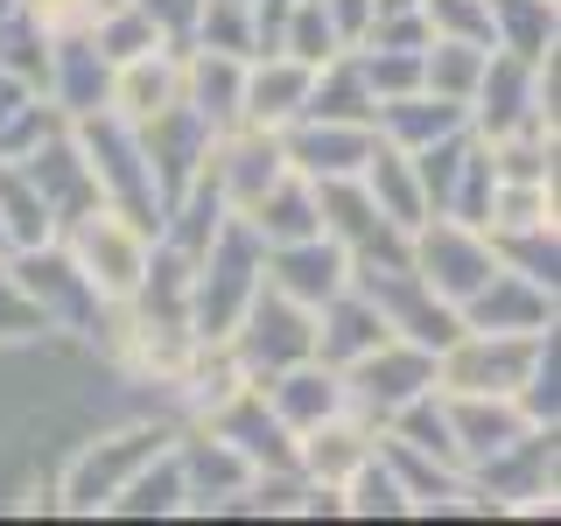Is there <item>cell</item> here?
<instances>
[{
  "label": "cell",
  "mask_w": 561,
  "mask_h": 526,
  "mask_svg": "<svg viewBox=\"0 0 561 526\" xmlns=\"http://www.w3.org/2000/svg\"><path fill=\"white\" fill-rule=\"evenodd\" d=\"M57 239H64V260L78 267V281L99 295L105 309L134 302L140 274H148V253H154L148 225H140L134 210H119V204H92V210H78V218H64V225H57Z\"/></svg>",
  "instance_id": "obj_1"
},
{
  "label": "cell",
  "mask_w": 561,
  "mask_h": 526,
  "mask_svg": "<svg viewBox=\"0 0 561 526\" xmlns=\"http://www.w3.org/2000/svg\"><path fill=\"white\" fill-rule=\"evenodd\" d=\"M505 232H554V183L499 175L484 197V239H505Z\"/></svg>",
  "instance_id": "obj_9"
},
{
  "label": "cell",
  "mask_w": 561,
  "mask_h": 526,
  "mask_svg": "<svg viewBox=\"0 0 561 526\" xmlns=\"http://www.w3.org/2000/svg\"><path fill=\"white\" fill-rule=\"evenodd\" d=\"M260 281L280 288L288 302L302 309H323L330 295L351 288V253L330 232H309V239H288V245H267V260H260Z\"/></svg>",
  "instance_id": "obj_4"
},
{
  "label": "cell",
  "mask_w": 561,
  "mask_h": 526,
  "mask_svg": "<svg viewBox=\"0 0 561 526\" xmlns=\"http://www.w3.org/2000/svg\"><path fill=\"white\" fill-rule=\"evenodd\" d=\"M183 99V64L169 49H148V57H127L113 64V84H105V113H119L127 127H148L154 113Z\"/></svg>",
  "instance_id": "obj_6"
},
{
  "label": "cell",
  "mask_w": 561,
  "mask_h": 526,
  "mask_svg": "<svg viewBox=\"0 0 561 526\" xmlns=\"http://www.w3.org/2000/svg\"><path fill=\"white\" fill-rule=\"evenodd\" d=\"M57 239V210L43 204V190L28 183L22 162H0V245H49Z\"/></svg>",
  "instance_id": "obj_8"
},
{
  "label": "cell",
  "mask_w": 561,
  "mask_h": 526,
  "mask_svg": "<svg viewBox=\"0 0 561 526\" xmlns=\"http://www.w3.org/2000/svg\"><path fill=\"white\" fill-rule=\"evenodd\" d=\"M49 330V316L35 309V295L14 281V267H0V344H28V338H43Z\"/></svg>",
  "instance_id": "obj_10"
},
{
  "label": "cell",
  "mask_w": 561,
  "mask_h": 526,
  "mask_svg": "<svg viewBox=\"0 0 561 526\" xmlns=\"http://www.w3.org/2000/svg\"><path fill=\"white\" fill-rule=\"evenodd\" d=\"M162 443H169L162 428H127V435H105V443L78 449L70 470H64V484H57L64 513H105V505L119 499V484H127L148 456H162Z\"/></svg>",
  "instance_id": "obj_3"
},
{
  "label": "cell",
  "mask_w": 561,
  "mask_h": 526,
  "mask_svg": "<svg viewBox=\"0 0 561 526\" xmlns=\"http://www.w3.org/2000/svg\"><path fill=\"white\" fill-rule=\"evenodd\" d=\"M309 84H316V64L288 57V49H260V64L245 57V78H239V127H295L309 113Z\"/></svg>",
  "instance_id": "obj_5"
},
{
  "label": "cell",
  "mask_w": 561,
  "mask_h": 526,
  "mask_svg": "<svg viewBox=\"0 0 561 526\" xmlns=\"http://www.w3.org/2000/svg\"><path fill=\"white\" fill-rule=\"evenodd\" d=\"M358 183H365V197L379 204V218L393 225V232H414V225L428 218V197H421L414 155H408V148H393V140H386V134L373 140V155H365Z\"/></svg>",
  "instance_id": "obj_7"
},
{
  "label": "cell",
  "mask_w": 561,
  "mask_h": 526,
  "mask_svg": "<svg viewBox=\"0 0 561 526\" xmlns=\"http://www.w3.org/2000/svg\"><path fill=\"white\" fill-rule=\"evenodd\" d=\"M408 274L435 295V302L463 309L470 295L499 274V253H491V239L478 225H463V218H421L408 232Z\"/></svg>",
  "instance_id": "obj_2"
}]
</instances>
